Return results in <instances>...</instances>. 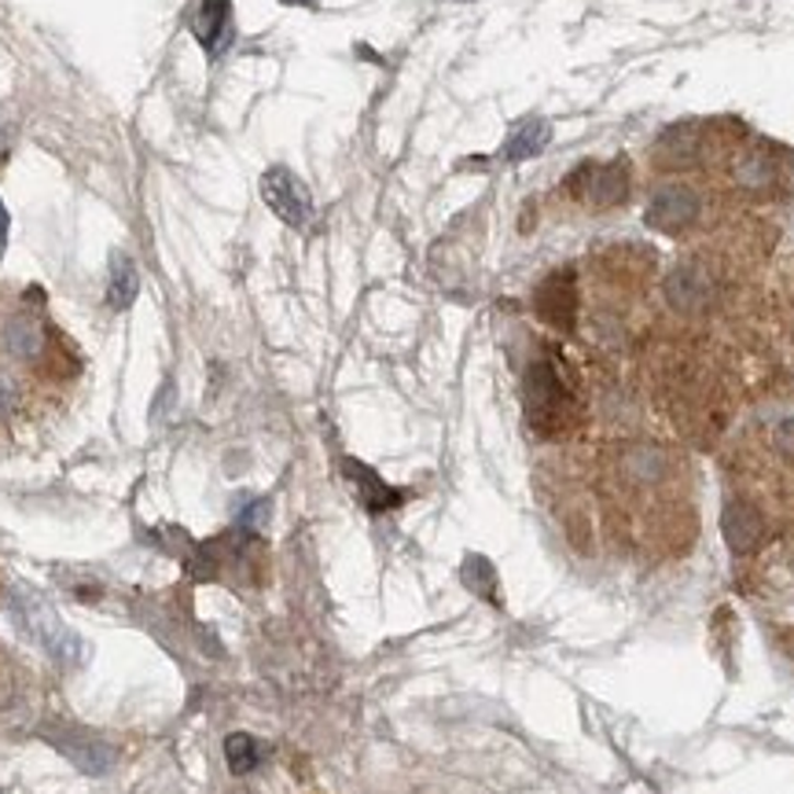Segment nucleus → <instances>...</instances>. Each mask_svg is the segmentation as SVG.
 Wrapping results in <instances>:
<instances>
[{
    "label": "nucleus",
    "instance_id": "f257e3e1",
    "mask_svg": "<svg viewBox=\"0 0 794 794\" xmlns=\"http://www.w3.org/2000/svg\"><path fill=\"white\" fill-rule=\"evenodd\" d=\"M4 603H8V611H12V619L19 622V629H23L30 640H37L41 651H48V658H56V662L67 666V670H75V666L86 662V651H89L86 640L63 622V614L52 608L37 589L19 585V581L8 585Z\"/></svg>",
    "mask_w": 794,
    "mask_h": 794
},
{
    "label": "nucleus",
    "instance_id": "f03ea898",
    "mask_svg": "<svg viewBox=\"0 0 794 794\" xmlns=\"http://www.w3.org/2000/svg\"><path fill=\"white\" fill-rule=\"evenodd\" d=\"M522 401H526V420L537 434H559L567 427L570 412H574V397L563 386L559 372L552 368L548 361L530 364L526 383H522Z\"/></svg>",
    "mask_w": 794,
    "mask_h": 794
},
{
    "label": "nucleus",
    "instance_id": "7ed1b4c3",
    "mask_svg": "<svg viewBox=\"0 0 794 794\" xmlns=\"http://www.w3.org/2000/svg\"><path fill=\"white\" fill-rule=\"evenodd\" d=\"M261 198H265V206L284 225H291V228H306L309 225V217H313L309 188L302 184L291 170H284V166L265 170V177H261Z\"/></svg>",
    "mask_w": 794,
    "mask_h": 794
},
{
    "label": "nucleus",
    "instance_id": "20e7f679",
    "mask_svg": "<svg viewBox=\"0 0 794 794\" xmlns=\"http://www.w3.org/2000/svg\"><path fill=\"white\" fill-rule=\"evenodd\" d=\"M570 192L589 203L592 211H611V206L625 203L629 195V177H625V166L611 162V166H581L578 173L570 177Z\"/></svg>",
    "mask_w": 794,
    "mask_h": 794
},
{
    "label": "nucleus",
    "instance_id": "39448f33",
    "mask_svg": "<svg viewBox=\"0 0 794 794\" xmlns=\"http://www.w3.org/2000/svg\"><path fill=\"white\" fill-rule=\"evenodd\" d=\"M647 228L655 232H684L699 222V198L688 188H662L651 203H647L644 214Z\"/></svg>",
    "mask_w": 794,
    "mask_h": 794
},
{
    "label": "nucleus",
    "instance_id": "423d86ee",
    "mask_svg": "<svg viewBox=\"0 0 794 794\" xmlns=\"http://www.w3.org/2000/svg\"><path fill=\"white\" fill-rule=\"evenodd\" d=\"M666 298L677 313H699L710 306L714 298V280L703 265L688 261V265H677L670 276H666Z\"/></svg>",
    "mask_w": 794,
    "mask_h": 794
},
{
    "label": "nucleus",
    "instance_id": "0eeeda50",
    "mask_svg": "<svg viewBox=\"0 0 794 794\" xmlns=\"http://www.w3.org/2000/svg\"><path fill=\"white\" fill-rule=\"evenodd\" d=\"M721 534H725V545L736 552V556H747L761 545L765 537V519L755 504L747 500H728L725 511H721Z\"/></svg>",
    "mask_w": 794,
    "mask_h": 794
},
{
    "label": "nucleus",
    "instance_id": "6e6552de",
    "mask_svg": "<svg viewBox=\"0 0 794 794\" xmlns=\"http://www.w3.org/2000/svg\"><path fill=\"white\" fill-rule=\"evenodd\" d=\"M534 306L541 313V320H548L552 328H570L574 313H578V291H574V276L570 273L548 276L545 284L537 287Z\"/></svg>",
    "mask_w": 794,
    "mask_h": 794
},
{
    "label": "nucleus",
    "instance_id": "1a4fd4ad",
    "mask_svg": "<svg viewBox=\"0 0 794 794\" xmlns=\"http://www.w3.org/2000/svg\"><path fill=\"white\" fill-rule=\"evenodd\" d=\"M342 472H347L350 483L358 486L361 504L368 508V511H386V508H397V504H401V494L386 486L383 478L372 472V467H364V464H361V460H347V464H342Z\"/></svg>",
    "mask_w": 794,
    "mask_h": 794
},
{
    "label": "nucleus",
    "instance_id": "9d476101",
    "mask_svg": "<svg viewBox=\"0 0 794 794\" xmlns=\"http://www.w3.org/2000/svg\"><path fill=\"white\" fill-rule=\"evenodd\" d=\"M140 295V269L133 265L129 254H111V273H107V306L111 309H129Z\"/></svg>",
    "mask_w": 794,
    "mask_h": 794
},
{
    "label": "nucleus",
    "instance_id": "9b49d317",
    "mask_svg": "<svg viewBox=\"0 0 794 794\" xmlns=\"http://www.w3.org/2000/svg\"><path fill=\"white\" fill-rule=\"evenodd\" d=\"M52 744H56L63 755H67L81 772H89V776H100L103 769L111 765V750L100 744V739H89V736H52Z\"/></svg>",
    "mask_w": 794,
    "mask_h": 794
},
{
    "label": "nucleus",
    "instance_id": "f8f14e48",
    "mask_svg": "<svg viewBox=\"0 0 794 794\" xmlns=\"http://www.w3.org/2000/svg\"><path fill=\"white\" fill-rule=\"evenodd\" d=\"M548 140H552L548 122H545V118H526V122H522L519 129L508 137L504 159H508V162H526V159H534V155L545 151Z\"/></svg>",
    "mask_w": 794,
    "mask_h": 794
},
{
    "label": "nucleus",
    "instance_id": "ddd939ff",
    "mask_svg": "<svg viewBox=\"0 0 794 794\" xmlns=\"http://www.w3.org/2000/svg\"><path fill=\"white\" fill-rule=\"evenodd\" d=\"M225 26H228V0H203V8H198L195 15V37L203 41L206 48H217Z\"/></svg>",
    "mask_w": 794,
    "mask_h": 794
},
{
    "label": "nucleus",
    "instance_id": "4468645a",
    "mask_svg": "<svg viewBox=\"0 0 794 794\" xmlns=\"http://www.w3.org/2000/svg\"><path fill=\"white\" fill-rule=\"evenodd\" d=\"M4 339H8V350L19 353V358H37L41 347H45V331H41L37 320H30V317L8 320Z\"/></svg>",
    "mask_w": 794,
    "mask_h": 794
},
{
    "label": "nucleus",
    "instance_id": "2eb2a0df",
    "mask_svg": "<svg viewBox=\"0 0 794 794\" xmlns=\"http://www.w3.org/2000/svg\"><path fill=\"white\" fill-rule=\"evenodd\" d=\"M225 761H228V769H232L236 776H247V772H254L258 761H261L258 739L247 736V733H232V736L225 739Z\"/></svg>",
    "mask_w": 794,
    "mask_h": 794
},
{
    "label": "nucleus",
    "instance_id": "dca6fc26",
    "mask_svg": "<svg viewBox=\"0 0 794 794\" xmlns=\"http://www.w3.org/2000/svg\"><path fill=\"white\" fill-rule=\"evenodd\" d=\"M464 585L472 592H478L483 596V600H489V603H497V570H494V563L489 559H483V556H467L464 559Z\"/></svg>",
    "mask_w": 794,
    "mask_h": 794
},
{
    "label": "nucleus",
    "instance_id": "f3484780",
    "mask_svg": "<svg viewBox=\"0 0 794 794\" xmlns=\"http://www.w3.org/2000/svg\"><path fill=\"white\" fill-rule=\"evenodd\" d=\"M739 181H744V184H758V181H769V177H772V166L765 162V159H761V155H755V159H744V162H739Z\"/></svg>",
    "mask_w": 794,
    "mask_h": 794
},
{
    "label": "nucleus",
    "instance_id": "a211bd4d",
    "mask_svg": "<svg viewBox=\"0 0 794 794\" xmlns=\"http://www.w3.org/2000/svg\"><path fill=\"white\" fill-rule=\"evenodd\" d=\"M772 442H776V449L787 460H794V416L791 420H783L780 427H776V434H772Z\"/></svg>",
    "mask_w": 794,
    "mask_h": 794
},
{
    "label": "nucleus",
    "instance_id": "6ab92c4d",
    "mask_svg": "<svg viewBox=\"0 0 794 794\" xmlns=\"http://www.w3.org/2000/svg\"><path fill=\"white\" fill-rule=\"evenodd\" d=\"M8 228H12V217H8L4 203H0V258H4V250H8Z\"/></svg>",
    "mask_w": 794,
    "mask_h": 794
},
{
    "label": "nucleus",
    "instance_id": "aec40b11",
    "mask_svg": "<svg viewBox=\"0 0 794 794\" xmlns=\"http://www.w3.org/2000/svg\"><path fill=\"white\" fill-rule=\"evenodd\" d=\"M0 794H4V791H0Z\"/></svg>",
    "mask_w": 794,
    "mask_h": 794
}]
</instances>
